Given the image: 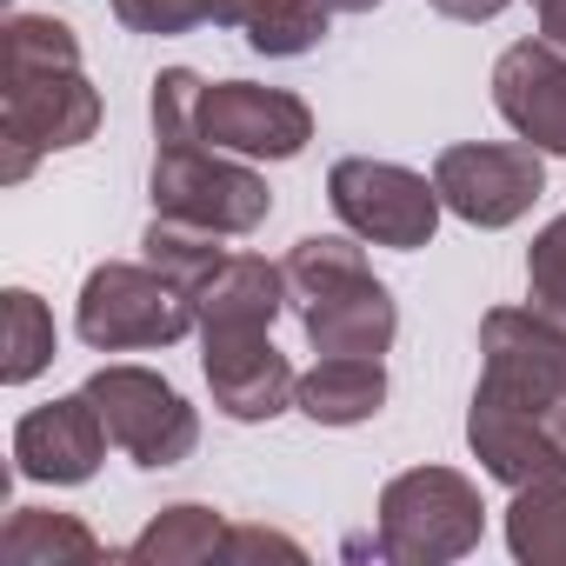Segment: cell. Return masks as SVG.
<instances>
[{
	"mask_svg": "<svg viewBox=\"0 0 566 566\" xmlns=\"http://www.w3.org/2000/svg\"><path fill=\"white\" fill-rule=\"evenodd\" d=\"M480 533H486V506L460 467H407L380 486L374 539H354L347 553H374L394 566H447L467 559Z\"/></svg>",
	"mask_w": 566,
	"mask_h": 566,
	"instance_id": "1",
	"label": "cell"
},
{
	"mask_svg": "<svg viewBox=\"0 0 566 566\" xmlns=\"http://www.w3.org/2000/svg\"><path fill=\"white\" fill-rule=\"evenodd\" d=\"M74 334L94 354H147V347H174L187 334H200L193 314V287L167 280L147 260H101L81 280L74 301Z\"/></svg>",
	"mask_w": 566,
	"mask_h": 566,
	"instance_id": "2",
	"label": "cell"
},
{
	"mask_svg": "<svg viewBox=\"0 0 566 566\" xmlns=\"http://www.w3.org/2000/svg\"><path fill=\"white\" fill-rule=\"evenodd\" d=\"M87 400L101 407L114 447H120L134 467H147V473H167V467L193 460V447H200V413H193V407L180 400V387L160 380L154 367L114 360V367L87 374Z\"/></svg>",
	"mask_w": 566,
	"mask_h": 566,
	"instance_id": "5",
	"label": "cell"
},
{
	"mask_svg": "<svg viewBox=\"0 0 566 566\" xmlns=\"http://www.w3.org/2000/svg\"><path fill=\"white\" fill-rule=\"evenodd\" d=\"M480 354H486L480 374H500L513 387L566 400V321H553L539 307H493L480 321Z\"/></svg>",
	"mask_w": 566,
	"mask_h": 566,
	"instance_id": "14",
	"label": "cell"
},
{
	"mask_svg": "<svg viewBox=\"0 0 566 566\" xmlns=\"http://www.w3.org/2000/svg\"><path fill=\"white\" fill-rule=\"evenodd\" d=\"M327 200H334V213H340L347 233H360L367 247H400V253L427 247L433 227H440V207H447L427 174H413L400 160H374V154L334 160Z\"/></svg>",
	"mask_w": 566,
	"mask_h": 566,
	"instance_id": "6",
	"label": "cell"
},
{
	"mask_svg": "<svg viewBox=\"0 0 566 566\" xmlns=\"http://www.w3.org/2000/svg\"><path fill=\"white\" fill-rule=\"evenodd\" d=\"M147 200H154V213L200 220V227H213V233H227V240L266 227V213H273L266 180H260L240 154H220V147H207V140L154 147Z\"/></svg>",
	"mask_w": 566,
	"mask_h": 566,
	"instance_id": "4",
	"label": "cell"
},
{
	"mask_svg": "<svg viewBox=\"0 0 566 566\" xmlns=\"http://www.w3.org/2000/svg\"><path fill=\"white\" fill-rule=\"evenodd\" d=\"M294 314H301L314 354H374L380 360L394 347V334H400V307L387 294V280H374V266H360V273L334 280V287L294 301Z\"/></svg>",
	"mask_w": 566,
	"mask_h": 566,
	"instance_id": "13",
	"label": "cell"
},
{
	"mask_svg": "<svg viewBox=\"0 0 566 566\" xmlns=\"http://www.w3.org/2000/svg\"><path fill=\"white\" fill-rule=\"evenodd\" d=\"M327 8H334V14H374L380 0H327Z\"/></svg>",
	"mask_w": 566,
	"mask_h": 566,
	"instance_id": "30",
	"label": "cell"
},
{
	"mask_svg": "<svg viewBox=\"0 0 566 566\" xmlns=\"http://www.w3.org/2000/svg\"><path fill=\"white\" fill-rule=\"evenodd\" d=\"M287 307V266H273L260 253H227L200 287H193V314L200 334H247V327H273Z\"/></svg>",
	"mask_w": 566,
	"mask_h": 566,
	"instance_id": "15",
	"label": "cell"
},
{
	"mask_svg": "<svg viewBox=\"0 0 566 566\" xmlns=\"http://www.w3.org/2000/svg\"><path fill=\"white\" fill-rule=\"evenodd\" d=\"M294 407L314 427H360V420H374L387 407V367L374 354H321L301 374Z\"/></svg>",
	"mask_w": 566,
	"mask_h": 566,
	"instance_id": "16",
	"label": "cell"
},
{
	"mask_svg": "<svg viewBox=\"0 0 566 566\" xmlns=\"http://www.w3.org/2000/svg\"><path fill=\"white\" fill-rule=\"evenodd\" d=\"M0 559H8V566H94V559H107V546L74 513L14 506L8 526H0Z\"/></svg>",
	"mask_w": 566,
	"mask_h": 566,
	"instance_id": "18",
	"label": "cell"
},
{
	"mask_svg": "<svg viewBox=\"0 0 566 566\" xmlns=\"http://www.w3.org/2000/svg\"><path fill=\"white\" fill-rule=\"evenodd\" d=\"M227 233H213V227H200V220H180V213H154L147 220V233H140V260L147 266H160L167 280H180V287H200V280L227 260V247H220Z\"/></svg>",
	"mask_w": 566,
	"mask_h": 566,
	"instance_id": "20",
	"label": "cell"
},
{
	"mask_svg": "<svg viewBox=\"0 0 566 566\" xmlns=\"http://www.w3.org/2000/svg\"><path fill=\"white\" fill-rule=\"evenodd\" d=\"M327 21H334L327 0H260L253 21H247L240 34H247V48L266 54V61H301V54H314V48L327 41Z\"/></svg>",
	"mask_w": 566,
	"mask_h": 566,
	"instance_id": "21",
	"label": "cell"
},
{
	"mask_svg": "<svg viewBox=\"0 0 566 566\" xmlns=\"http://www.w3.org/2000/svg\"><path fill=\"white\" fill-rule=\"evenodd\" d=\"M433 187H440L447 213L493 233V227H513L533 213V200L546 193V160L526 140H460V147H440Z\"/></svg>",
	"mask_w": 566,
	"mask_h": 566,
	"instance_id": "8",
	"label": "cell"
},
{
	"mask_svg": "<svg viewBox=\"0 0 566 566\" xmlns=\"http://www.w3.org/2000/svg\"><path fill=\"white\" fill-rule=\"evenodd\" d=\"M54 367V314L41 294L14 287L8 294V360H0V380L8 387H28L34 374Z\"/></svg>",
	"mask_w": 566,
	"mask_h": 566,
	"instance_id": "23",
	"label": "cell"
},
{
	"mask_svg": "<svg viewBox=\"0 0 566 566\" xmlns=\"http://www.w3.org/2000/svg\"><path fill=\"white\" fill-rule=\"evenodd\" d=\"M0 134H8V180L21 187L41 154L81 147L101 134V94L81 67H41V74H8L0 94Z\"/></svg>",
	"mask_w": 566,
	"mask_h": 566,
	"instance_id": "7",
	"label": "cell"
},
{
	"mask_svg": "<svg viewBox=\"0 0 566 566\" xmlns=\"http://www.w3.org/2000/svg\"><path fill=\"white\" fill-rule=\"evenodd\" d=\"M260 0H114L127 34H187V28H247Z\"/></svg>",
	"mask_w": 566,
	"mask_h": 566,
	"instance_id": "22",
	"label": "cell"
},
{
	"mask_svg": "<svg viewBox=\"0 0 566 566\" xmlns=\"http://www.w3.org/2000/svg\"><path fill=\"white\" fill-rule=\"evenodd\" d=\"M433 14H447V21H467V28H480V21H500L513 0H427Z\"/></svg>",
	"mask_w": 566,
	"mask_h": 566,
	"instance_id": "28",
	"label": "cell"
},
{
	"mask_svg": "<svg viewBox=\"0 0 566 566\" xmlns=\"http://www.w3.org/2000/svg\"><path fill=\"white\" fill-rule=\"evenodd\" d=\"M307 559V546L301 539H287V533H266V526H227V559Z\"/></svg>",
	"mask_w": 566,
	"mask_h": 566,
	"instance_id": "27",
	"label": "cell"
},
{
	"mask_svg": "<svg viewBox=\"0 0 566 566\" xmlns=\"http://www.w3.org/2000/svg\"><path fill=\"white\" fill-rule=\"evenodd\" d=\"M533 8H539V41L566 48V0H533Z\"/></svg>",
	"mask_w": 566,
	"mask_h": 566,
	"instance_id": "29",
	"label": "cell"
},
{
	"mask_svg": "<svg viewBox=\"0 0 566 566\" xmlns=\"http://www.w3.org/2000/svg\"><path fill=\"white\" fill-rule=\"evenodd\" d=\"M526 301L553 321H566V213H553L526 247Z\"/></svg>",
	"mask_w": 566,
	"mask_h": 566,
	"instance_id": "26",
	"label": "cell"
},
{
	"mask_svg": "<svg viewBox=\"0 0 566 566\" xmlns=\"http://www.w3.org/2000/svg\"><path fill=\"white\" fill-rule=\"evenodd\" d=\"M200 94H207V81H200L193 67H167V74H154L147 114H154V140H160V147L200 140Z\"/></svg>",
	"mask_w": 566,
	"mask_h": 566,
	"instance_id": "25",
	"label": "cell"
},
{
	"mask_svg": "<svg viewBox=\"0 0 566 566\" xmlns=\"http://www.w3.org/2000/svg\"><path fill=\"white\" fill-rule=\"evenodd\" d=\"M493 107L526 147L566 160V48L513 41L493 61Z\"/></svg>",
	"mask_w": 566,
	"mask_h": 566,
	"instance_id": "12",
	"label": "cell"
},
{
	"mask_svg": "<svg viewBox=\"0 0 566 566\" xmlns=\"http://www.w3.org/2000/svg\"><path fill=\"white\" fill-rule=\"evenodd\" d=\"M107 447H114V433H107L101 407L87 400V387L21 413V427H14V467H21V480H41V486H87L101 473Z\"/></svg>",
	"mask_w": 566,
	"mask_h": 566,
	"instance_id": "11",
	"label": "cell"
},
{
	"mask_svg": "<svg viewBox=\"0 0 566 566\" xmlns=\"http://www.w3.org/2000/svg\"><path fill=\"white\" fill-rule=\"evenodd\" d=\"M200 140L240 160H294L314 140V107L287 87L260 81H207L200 94Z\"/></svg>",
	"mask_w": 566,
	"mask_h": 566,
	"instance_id": "9",
	"label": "cell"
},
{
	"mask_svg": "<svg viewBox=\"0 0 566 566\" xmlns=\"http://www.w3.org/2000/svg\"><path fill=\"white\" fill-rule=\"evenodd\" d=\"M120 559L134 566H200V559H227V520L200 500H180L167 513H154L127 546Z\"/></svg>",
	"mask_w": 566,
	"mask_h": 566,
	"instance_id": "17",
	"label": "cell"
},
{
	"mask_svg": "<svg viewBox=\"0 0 566 566\" xmlns=\"http://www.w3.org/2000/svg\"><path fill=\"white\" fill-rule=\"evenodd\" d=\"M41 67H81V41L54 14H8V74H41Z\"/></svg>",
	"mask_w": 566,
	"mask_h": 566,
	"instance_id": "24",
	"label": "cell"
},
{
	"mask_svg": "<svg viewBox=\"0 0 566 566\" xmlns=\"http://www.w3.org/2000/svg\"><path fill=\"white\" fill-rule=\"evenodd\" d=\"M200 367H207V387H213V407L240 427H260V420H280L294 407V360L273 347V327H247V334H200Z\"/></svg>",
	"mask_w": 566,
	"mask_h": 566,
	"instance_id": "10",
	"label": "cell"
},
{
	"mask_svg": "<svg viewBox=\"0 0 566 566\" xmlns=\"http://www.w3.org/2000/svg\"><path fill=\"white\" fill-rule=\"evenodd\" d=\"M506 546L520 566H566V480H526L506 506Z\"/></svg>",
	"mask_w": 566,
	"mask_h": 566,
	"instance_id": "19",
	"label": "cell"
},
{
	"mask_svg": "<svg viewBox=\"0 0 566 566\" xmlns=\"http://www.w3.org/2000/svg\"><path fill=\"white\" fill-rule=\"evenodd\" d=\"M467 447L500 486L566 480V400L480 374L473 407H467Z\"/></svg>",
	"mask_w": 566,
	"mask_h": 566,
	"instance_id": "3",
	"label": "cell"
}]
</instances>
